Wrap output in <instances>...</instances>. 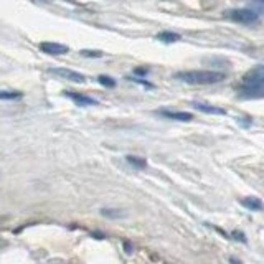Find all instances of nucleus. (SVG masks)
Instances as JSON below:
<instances>
[{"instance_id":"39448f33","label":"nucleus","mask_w":264,"mask_h":264,"mask_svg":"<svg viewBox=\"0 0 264 264\" xmlns=\"http://www.w3.org/2000/svg\"><path fill=\"white\" fill-rule=\"evenodd\" d=\"M40 50L46 53V55H53V57H60V55H66L69 51V48L61 45V43H55V41H41L40 43Z\"/></svg>"},{"instance_id":"dca6fc26","label":"nucleus","mask_w":264,"mask_h":264,"mask_svg":"<svg viewBox=\"0 0 264 264\" xmlns=\"http://www.w3.org/2000/svg\"><path fill=\"white\" fill-rule=\"evenodd\" d=\"M251 10L258 15H264V0H251Z\"/></svg>"},{"instance_id":"0eeeda50","label":"nucleus","mask_w":264,"mask_h":264,"mask_svg":"<svg viewBox=\"0 0 264 264\" xmlns=\"http://www.w3.org/2000/svg\"><path fill=\"white\" fill-rule=\"evenodd\" d=\"M256 81H264V65L251 68L243 76V83H256Z\"/></svg>"},{"instance_id":"f3484780","label":"nucleus","mask_w":264,"mask_h":264,"mask_svg":"<svg viewBox=\"0 0 264 264\" xmlns=\"http://www.w3.org/2000/svg\"><path fill=\"white\" fill-rule=\"evenodd\" d=\"M81 57H86V58H101L102 57V51L99 50H81Z\"/></svg>"},{"instance_id":"6e6552de","label":"nucleus","mask_w":264,"mask_h":264,"mask_svg":"<svg viewBox=\"0 0 264 264\" xmlns=\"http://www.w3.org/2000/svg\"><path fill=\"white\" fill-rule=\"evenodd\" d=\"M161 114L164 117H169L173 121H180V122H189L193 119V114L190 113H182V111H161Z\"/></svg>"},{"instance_id":"ddd939ff","label":"nucleus","mask_w":264,"mask_h":264,"mask_svg":"<svg viewBox=\"0 0 264 264\" xmlns=\"http://www.w3.org/2000/svg\"><path fill=\"white\" fill-rule=\"evenodd\" d=\"M22 96L20 91H0V101H17L22 99Z\"/></svg>"},{"instance_id":"1a4fd4ad","label":"nucleus","mask_w":264,"mask_h":264,"mask_svg":"<svg viewBox=\"0 0 264 264\" xmlns=\"http://www.w3.org/2000/svg\"><path fill=\"white\" fill-rule=\"evenodd\" d=\"M241 205L248 208L251 212H264V201L256 198V197H246V198H241Z\"/></svg>"},{"instance_id":"6ab92c4d","label":"nucleus","mask_w":264,"mask_h":264,"mask_svg":"<svg viewBox=\"0 0 264 264\" xmlns=\"http://www.w3.org/2000/svg\"><path fill=\"white\" fill-rule=\"evenodd\" d=\"M134 73H136V74H142V76H144L147 71H145L144 68H136V69H134Z\"/></svg>"},{"instance_id":"412c9836","label":"nucleus","mask_w":264,"mask_h":264,"mask_svg":"<svg viewBox=\"0 0 264 264\" xmlns=\"http://www.w3.org/2000/svg\"><path fill=\"white\" fill-rule=\"evenodd\" d=\"M230 262H231V264H241V262H240L238 259H236V258H231V259H230Z\"/></svg>"},{"instance_id":"a211bd4d","label":"nucleus","mask_w":264,"mask_h":264,"mask_svg":"<svg viewBox=\"0 0 264 264\" xmlns=\"http://www.w3.org/2000/svg\"><path fill=\"white\" fill-rule=\"evenodd\" d=\"M231 238H234V240H238V241H241V243H246V236L243 234L240 230H236V231H233V234H231Z\"/></svg>"},{"instance_id":"f03ea898","label":"nucleus","mask_w":264,"mask_h":264,"mask_svg":"<svg viewBox=\"0 0 264 264\" xmlns=\"http://www.w3.org/2000/svg\"><path fill=\"white\" fill-rule=\"evenodd\" d=\"M223 15L231 22L243 25H251L258 20V13L253 12L251 9H228L223 12Z\"/></svg>"},{"instance_id":"9b49d317","label":"nucleus","mask_w":264,"mask_h":264,"mask_svg":"<svg viewBox=\"0 0 264 264\" xmlns=\"http://www.w3.org/2000/svg\"><path fill=\"white\" fill-rule=\"evenodd\" d=\"M157 40H161L162 43H175L180 40V35L173 32H161L157 35Z\"/></svg>"},{"instance_id":"20e7f679","label":"nucleus","mask_w":264,"mask_h":264,"mask_svg":"<svg viewBox=\"0 0 264 264\" xmlns=\"http://www.w3.org/2000/svg\"><path fill=\"white\" fill-rule=\"evenodd\" d=\"M51 73L60 76V78L66 80V81H69V83H76V85H85L86 83L85 74H81L78 71H73V69H68V68H53Z\"/></svg>"},{"instance_id":"f257e3e1","label":"nucleus","mask_w":264,"mask_h":264,"mask_svg":"<svg viewBox=\"0 0 264 264\" xmlns=\"http://www.w3.org/2000/svg\"><path fill=\"white\" fill-rule=\"evenodd\" d=\"M173 78L187 83V85H215L226 78L225 73L212 71V69H195V71H180L173 74Z\"/></svg>"},{"instance_id":"7ed1b4c3","label":"nucleus","mask_w":264,"mask_h":264,"mask_svg":"<svg viewBox=\"0 0 264 264\" xmlns=\"http://www.w3.org/2000/svg\"><path fill=\"white\" fill-rule=\"evenodd\" d=\"M238 96L241 99H264V81L243 83Z\"/></svg>"},{"instance_id":"4468645a","label":"nucleus","mask_w":264,"mask_h":264,"mask_svg":"<svg viewBox=\"0 0 264 264\" xmlns=\"http://www.w3.org/2000/svg\"><path fill=\"white\" fill-rule=\"evenodd\" d=\"M127 162L132 167H136V169H145V167H147V162H145V159H141V157L127 155Z\"/></svg>"},{"instance_id":"423d86ee","label":"nucleus","mask_w":264,"mask_h":264,"mask_svg":"<svg viewBox=\"0 0 264 264\" xmlns=\"http://www.w3.org/2000/svg\"><path fill=\"white\" fill-rule=\"evenodd\" d=\"M66 98L71 99L76 106H83V108H88V106H98V101L89 98V96L85 94H80V93H73V91H65L63 93Z\"/></svg>"},{"instance_id":"aec40b11","label":"nucleus","mask_w":264,"mask_h":264,"mask_svg":"<svg viewBox=\"0 0 264 264\" xmlns=\"http://www.w3.org/2000/svg\"><path fill=\"white\" fill-rule=\"evenodd\" d=\"M124 249H126L127 253H132V248H130V245H129V243H126V245H124Z\"/></svg>"},{"instance_id":"9d476101","label":"nucleus","mask_w":264,"mask_h":264,"mask_svg":"<svg viewBox=\"0 0 264 264\" xmlns=\"http://www.w3.org/2000/svg\"><path fill=\"white\" fill-rule=\"evenodd\" d=\"M193 108L198 109L200 113H205V114H215V116H223V114H226V111H225V109L217 108V106H210V104L193 102Z\"/></svg>"},{"instance_id":"2eb2a0df","label":"nucleus","mask_w":264,"mask_h":264,"mask_svg":"<svg viewBox=\"0 0 264 264\" xmlns=\"http://www.w3.org/2000/svg\"><path fill=\"white\" fill-rule=\"evenodd\" d=\"M98 83L104 88H116V80L111 78V76H106V74H101L98 78Z\"/></svg>"},{"instance_id":"f8f14e48","label":"nucleus","mask_w":264,"mask_h":264,"mask_svg":"<svg viewBox=\"0 0 264 264\" xmlns=\"http://www.w3.org/2000/svg\"><path fill=\"white\" fill-rule=\"evenodd\" d=\"M101 215L102 217H106V218H111V220H117V218L124 217L126 213H124L122 210H117V208H102Z\"/></svg>"}]
</instances>
